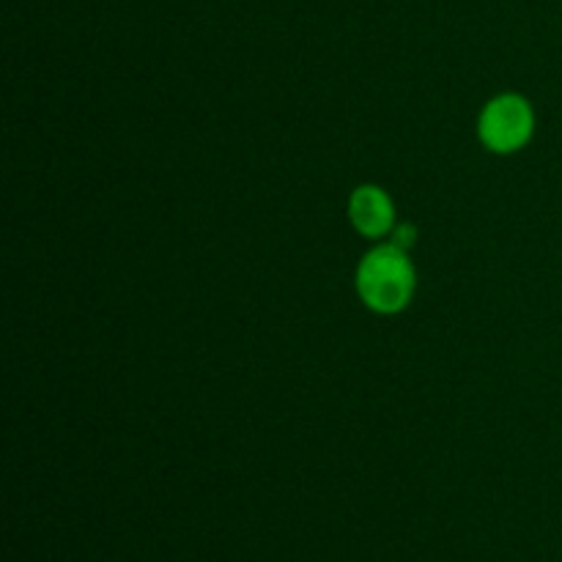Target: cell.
I'll list each match as a JSON object with an SVG mask.
<instances>
[{
  "label": "cell",
  "mask_w": 562,
  "mask_h": 562,
  "mask_svg": "<svg viewBox=\"0 0 562 562\" xmlns=\"http://www.w3.org/2000/svg\"><path fill=\"white\" fill-rule=\"evenodd\" d=\"M393 245H398L401 250L409 252V247L417 245V228L409 223H401L393 228Z\"/></svg>",
  "instance_id": "277c9868"
},
{
  "label": "cell",
  "mask_w": 562,
  "mask_h": 562,
  "mask_svg": "<svg viewBox=\"0 0 562 562\" xmlns=\"http://www.w3.org/2000/svg\"><path fill=\"white\" fill-rule=\"evenodd\" d=\"M417 274L406 250L398 245H382L368 252L357 269V291L362 302L376 313H398L415 294Z\"/></svg>",
  "instance_id": "6da1fadb"
},
{
  "label": "cell",
  "mask_w": 562,
  "mask_h": 562,
  "mask_svg": "<svg viewBox=\"0 0 562 562\" xmlns=\"http://www.w3.org/2000/svg\"><path fill=\"white\" fill-rule=\"evenodd\" d=\"M532 130H536V113L519 93H503V97L492 99L477 124L483 146L492 148L494 154L519 151L521 146L530 143Z\"/></svg>",
  "instance_id": "7a4b0ae2"
},
{
  "label": "cell",
  "mask_w": 562,
  "mask_h": 562,
  "mask_svg": "<svg viewBox=\"0 0 562 562\" xmlns=\"http://www.w3.org/2000/svg\"><path fill=\"white\" fill-rule=\"evenodd\" d=\"M349 220L362 236L376 239L395 228V209L382 187H357L349 201Z\"/></svg>",
  "instance_id": "3957f363"
}]
</instances>
